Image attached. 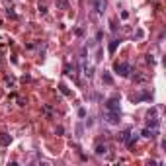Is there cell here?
Wrapping results in <instances>:
<instances>
[{
	"mask_svg": "<svg viewBox=\"0 0 166 166\" xmlns=\"http://www.w3.org/2000/svg\"><path fill=\"white\" fill-rule=\"evenodd\" d=\"M39 14H41V16L47 14V4H45V2H39Z\"/></svg>",
	"mask_w": 166,
	"mask_h": 166,
	"instance_id": "cell-12",
	"label": "cell"
},
{
	"mask_svg": "<svg viewBox=\"0 0 166 166\" xmlns=\"http://www.w3.org/2000/svg\"><path fill=\"white\" fill-rule=\"evenodd\" d=\"M10 143H12V137L8 133H2V135H0V145H2V147H8Z\"/></svg>",
	"mask_w": 166,
	"mask_h": 166,
	"instance_id": "cell-5",
	"label": "cell"
},
{
	"mask_svg": "<svg viewBox=\"0 0 166 166\" xmlns=\"http://www.w3.org/2000/svg\"><path fill=\"white\" fill-rule=\"evenodd\" d=\"M6 14H8V16H10L12 20H16V18H18V16H16V12H12L10 8H8V10H6Z\"/></svg>",
	"mask_w": 166,
	"mask_h": 166,
	"instance_id": "cell-15",
	"label": "cell"
},
{
	"mask_svg": "<svg viewBox=\"0 0 166 166\" xmlns=\"http://www.w3.org/2000/svg\"><path fill=\"white\" fill-rule=\"evenodd\" d=\"M141 135H143L145 139H153V137H155L153 129H149V127H147V129H143V131H141Z\"/></svg>",
	"mask_w": 166,
	"mask_h": 166,
	"instance_id": "cell-8",
	"label": "cell"
},
{
	"mask_svg": "<svg viewBox=\"0 0 166 166\" xmlns=\"http://www.w3.org/2000/svg\"><path fill=\"white\" fill-rule=\"evenodd\" d=\"M117 45H119V39H111V41H110V49H108V51H110V55H113V53H115Z\"/></svg>",
	"mask_w": 166,
	"mask_h": 166,
	"instance_id": "cell-7",
	"label": "cell"
},
{
	"mask_svg": "<svg viewBox=\"0 0 166 166\" xmlns=\"http://www.w3.org/2000/svg\"><path fill=\"white\" fill-rule=\"evenodd\" d=\"M102 82H104V84H108V86L113 84V78H111V74L108 72V70H104V74H102Z\"/></svg>",
	"mask_w": 166,
	"mask_h": 166,
	"instance_id": "cell-6",
	"label": "cell"
},
{
	"mask_svg": "<svg viewBox=\"0 0 166 166\" xmlns=\"http://www.w3.org/2000/svg\"><path fill=\"white\" fill-rule=\"evenodd\" d=\"M0 27H2V22H0Z\"/></svg>",
	"mask_w": 166,
	"mask_h": 166,
	"instance_id": "cell-17",
	"label": "cell"
},
{
	"mask_svg": "<svg viewBox=\"0 0 166 166\" xmlns=\"http://www.w3.org/2000/svg\"><path fill=\"white\" fill-rule=\"evenodd\" d=\"M43 111H45V115H49V117H51V115H53V110H51V108H49V106H45V108H43Z\"/></svg>",
	"mask_w": 166,
	"mask_h": 166,
	"instance_id": "cell-14",
	"label": "cell"
},
{
	"mask_svg": "<svg viewBox=\"0 0 166 166\" xmlns=\"http://www.w3.org/2000/svg\"><path fill=\"white\" fill-rule=\"evenodd\" d=\"M59 90H61V94H63V96H70V90L66 88L65 84H59Z\"/></svg>",
	"mask_w": 166,
	"mask_h": 166,
	"instance_id": "cell-10",
	"label": "cell"
},
{
	"mask_svg": "<svg viewBox=\"0 0 166 166\" xmlns=\"http://www.w3.org/2000/svg\"><path fill=\"white\" fill-rule=\"evenodd\" d=\"M113 70H115V74H119V76H131V72H133V68L131 65H127V63H113Z\"/></svg>",
	"mask_w": 166,
	"mask_h": 166,
	"instance_id": "cell-1",
	"label": "cell"
},
{
	"mask_svg": "<svg viewBox=\"0 0 166 166\" xmlns=\"http://www.w3.org/2000/svg\"><path fill=\"white\" fill-rule=\"evenodd\" d=\"M106 111H113V113H121V108H119V98L113 96L106 102Z\"/></svg>",
	"mask_w": 166,
	"mask_h": 166,
	"instance_id": "cell-2",
	"label": "cell"
},
{
	"mask_svg": "<svg viewBox=\"0 0 166 166\" xmlns=\"http://www.w3.org/2000/svg\"><path fill=\"white\" fill-rule=\"evenodd\" d=\"M119 115H121V113H113V111H106V119H108V123H111V125L119 123Z\"/></svg>",
	"mask_w": 166,
	"mask_h": 166,
	"instance_id": "cell-3",
	"label": "cell"
},
{
	"mask_svg": "<svg viewBox=\"0 0 166 166\" xmlns=\"http://www.w3.org/2000/svg\"><path fill=\"white\" fill-rule=\"evenodd\" d=\"M57 8L66 10V8H68V0H57Z\"/></svg>",
	"mask_w": 166,
	"mask_h": 166,
	"instance_id": "cell-9",
	"label": "cell"
},
{
	"mask_svg": "<svg viewBox=\"0 0 166 166\" xmlns=\"http://www.w3.org/2000/svg\"><path fill=\"white\" fill-rule=\"evenodd\" d=\"M78 115H80V117H86V110H84V108H80V110H78Z\"/></svg>",
	"mask_w": 166,
	"mask_h": 166,
	"instance_id": "cell-16",
	"label": "cell"
},
{
	"mask_svg": "<svg viewBox=\"0 0 166 166\" xmlns=\"http://www.w3.org/2000/svg\"><path fill=\"white\" fill-rule=\"evenodd\" d=\"M106 151H108L106 145H98V147H96V155H106Z\"/></svg>",
	"mask_w": 166,
	"mask_h": 166,
	"instance_id": "cell-11",
	"label": "cell"
},
{
	"mask_svg": "<svg viewBox=\"0 0 166 166\" xmlns=\"http://www.w3.org/2000/svg\"><path fill=\"white\" fill-rule=\"evenodd\" d=\"M156 125H158V119H156V117H151V115H149V127H156Z\"/></svg>",
	"mask_w": 166,
	"mask_h": 166,
	"instance_id": "cell-13",
	"label": "cell"
},
{
	"mask_svg": "<svg viewBox=\"0 0 166 166\" xmlns=\"http://www.w3.org/2000/svg\"><path fill=\"white\" fill-rule=\"evenodd\" d=\"M94 8H96V14H104L106 10V0H94Z\"/></svg>",
	"mask_w": 166,
	"mask_h": 166,
	"instance_id": "cell-4",
	"label": "cell"
}]
</instances>
